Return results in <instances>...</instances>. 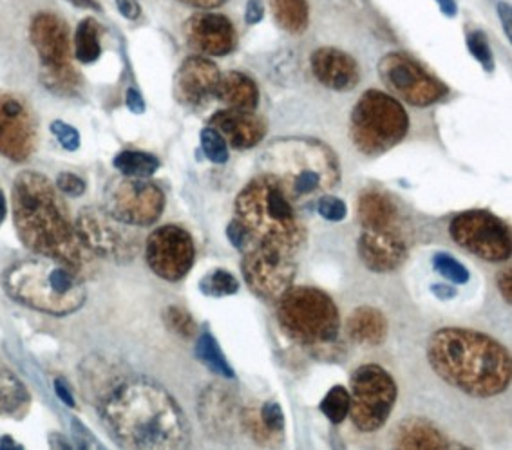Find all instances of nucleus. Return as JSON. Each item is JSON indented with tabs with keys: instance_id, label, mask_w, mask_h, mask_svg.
<instances>
[{
	"instance_id": "obj_1",
	"label": "nucleus",
	"mask_w": 512,
	"mask_h": 450,
	"mask_svg": "<svg viewBox=\"0 0 512 450\" xmlns=\"http://www.w3.org/2000/svg\"><path fill=\"white\" fill-rule=\"evenodd\" d=\"M105 429L124 449H185L189 423L163 387L136 378L116 385L100 404Z\"/></svg>"
},
{
	"instance_id": "obj_2",
	"label": "nucleus",
	"mask_w": 512,
	"mask_h": 450,
	"mask_svg": "<svg viewBox=\"0 0 512 450\" xmlns=\"http://www.w3.org/2000/svg\"><path fill=\"white\" fill-rule=\"evenodd\" d=\"M427 358L444 382L469 396L491 398L511 385V353L480 331L438 329L429 338Z\"/></svg>"
},
{
	"instance_id": "obj_3",
	"label": "nucleus",
	"mask_w": 512,
	"mask_h": 450,
	"mask_svg": "<svg viewBox=\"0 0 512 450\" xmlns=\"http://www.w3.org/2000/svg\"><path fill=\"white\" fill-rule=\"evenodd\" d=\"M11 203L17 234L29 250L66 264L75 272L82 266L84 244L49 179L38 172H20L13 181Z\"/></svg>"
},
{
	"instance_id": "obj_4",
	"label": "nucleus",
	"mask_w": 512,
	"mask_h": 450,
	"mask_svg": "<svg viewBox=\"0 0 512 450\" xmlns=\"http://www.w3.org/2000/svg\"><path fill=\"white\" fill-rule=\"evenodd\" d=\"M236 221L245 226L254 246H268L295 255L306 239L303 221L292 199L270 174H259L236 197Z\"/></svg>"
},
{
	"instance_id": "obj_5",
	"label": "nucleus",
	"mask_w": 512,
	"mask_h": 450,
	"mask_svg": "<svg viewBox=\"0 0 512 450\" xmlns=\"http://www.w3.org/2000/svg\"><path fill=\"white\" fill-rule=\"evenodd\" d=\"M266 174L283 187L290 199L332 190L339 183V161L324 143L312 140L274 141L265 154Z\"/></svg>"
},
{
	"instance_id": "obj_6",
	"label": "nucleus",
	"mask_w": 512,
	"mask_h": 450,
	"mask_svg": "<svg viewBox=\"0 0 512 450\" xmlns=\"http://www.w3.org/2000/svg\"><path fill=\"white\" fill-rule=\"evenodd\" d=\"M4 288L11 299L51 315H69L86 300L84 284L75 270L58 261H24L4 273Z\"/></svg>"
},
{
	"instance_id": "obj_7",
	"label": "nucleus",
	"mask_w": 512,
	"mask_h": 450,
	"mask_svg": "<svg viewBox=\"0 0 512 450\" xmlns=\"http://www.w3.org/2000/svg\"><path fill=\"white\" fill-rule=\"evenodd\" d=\"M277 319L286 335L304 347L321 349L339 338V310L332 297L317 288L292 286L279 299Z\"/></svg>"
},
{
	"instance_id": "obj_8",
	"label": "nucleus",
	"mask_w": 512,
	"mask_h": 450,
	"mask_svg": "<svg viewBox=\"0 0 512 450\" xmlns=\"http://www.w3.org/2000/svg\"><path fill=\"white\" fill-rule=\"evenodd\" d=\"M409 116L397 98L370 89L350 116V138L364 156H380L406 138Z\"/></svg>"
},
{
	"instance_id": "obj_9",
	"label": "nucleus",
	"mask_w": 512,
	"mask_h": 450,
	"mask_svg": "<svg viewBox=\"0 0 512 450\" xmlns=\"http://www.w3.org/2000/svg\"><path fill=\"white\" fill-rule=\"evenodd\" d=\"M397 402V384L386 369L375 364L361 366L351 375L350 414L362 432L382 429Z\"/></svg>"
},
{
	"instance_id": "obj_10",
	"label": "nucleus",
	"mask_w": 512,
	"mask_h": 450,
	"mask_svg": "<svg viewBox=\"0 0 512 450\" xmlns=\"http://www.w3.org/2000/svg\"><path fill=\"white\" fill-rule=\"evenodd\" d=\"M75 230L87 250L113 263H129L140 250L138 235L105 208H84L76 217Z\"/></svg>"
},
{
	"instance_id": "obj_11",
	"label": "nucleus",
	"mask_w": 512,
	"mask_h": 450,
	"mask_svg": "<svg viewBox=\"0 0 512 450\" xmlns=\"http://www.w3.org/2000/svg\"><path fill=\"white\" fill-rule=\"evenodd\" d=\"M449 232L458 246L487 263H502L511 257V230L491 212H464L453 219Z\"/></svg>"
},
{
	"instance_id": "obj_12",
	"label": "nucleus",
	"mask_w": 512,
	"mask_h": 450,
	"mask_svg": "<svg viewBox=\"0 0 512 450\" xmlns=\"http://www.w3.org/2000/svg\"><path fill=\"white\" fill-rule=\"evenodd\" d=\"M379 75L391 93L413 107L437 104L447 94L446 85L404 53H389L382 58Z\"/></svg>"
},
{
	"instance_id": "obj_13",
	"label": "nucleus",
	"mask_w": 512,
	"mask_h": 450,
	"mask_svg": "<svg viewBox=\"0 0 512 450\" xmlns=\"http://www.w3.org/2000/svg\"><path fill=\"white\" fill-rule=\"evenodd\" d=\"M104 208L129 226L156 223L165 210V196L158 185L143 179H116L105 190Z\"/></svg>"
},
{
	"instance_id": "obj_14",
	"label": "nucleus",
	"mask_w": 512,
	"mask_h": 450,
	"mask_svg": "<svg viewBox=\"0 0 512 450\" xmlns=\"http://www.w3.org/2000/svg\"><path fill=\"white\" fill-rule=\"evenodd\" d=\"M292 257L294 255L261 244L248 248L241 263L248 288L261 299H281L294 282L295 264Z\"/></svg>"
},
{
	"instance_id": "obj_15",
	"label": "nucleus",
	"mask_w": 512,
	"mask_h": 450,
	"mask_svg": "<svg viewBox=\"0 0 512 450\" xmlns=\"http://www.w3.org/2000/svg\"><path fill=\"white\" fill-rule=\"evenodd\" d=\"M145 259L160 279L181 281L194 266L196 246L187 230L176 225L162 226L149 235Z\"/></svg>"
},
{
	"instance_id": "obj_16",
	"label": "nucleus",
	"mask_w": 512,
	"mask_h": 450,
	"mask_svg": "<svg viewBox=\"0 0 512 450\" xmlns=\"http://www.w3.org/2000/svg\"><path fill=\"white\" fill-rule=\"evenodd\" d=\"M37 145L35 120L24 102L10 93H0V154L8 160L26 161Z\"/></svg>"
},
{
	"instance_id": "obj_17",
	"label": "nucleus",
	"mask_w": 512,
	"mask_h": 450,
	"mask_svg": "<svg viewBox=\"0 0 512 450\" xmlns=\"http://www.w3.org/2000/svg\"><path fill=\"white\" fill-rule=\"evenodd\" d=\"M187 44L209 57H225L238 44V33L234 24L219 13H196L183 28Z\"/></svg>"
},
{
	"instance_id": "obj_18",
	"label": "nucleus",
	"mask_w": 512,
	"mask_h": 450,
	"mask_svg": "<svg viewBox=\"0 0 512 450\" xmlns=\"http://www.w3.org/2000/svg\"><path fill=\"white\" fill-rule=\"evenodd\" d=\"M221 71L203 57H189L174 76V96L185 107H201L216 94Z\"/></svg>"
},
{
	"instance_id": "obj_19",
	"label": "nucleus",
	"mask_w": 512,
	"mask_h": 450,
	"mask_svg": "<svg viewBox=\"0 0 512 450\" xmlns=\"http://www.w3.org/2000/svg\"><path fill=\"white\" fill-rule=\"evenodd\" d=\"M359 255L371 272L388 273L397 270L408 257V246L399 228L362 230Z\"/></svg>"
},
{
	"instance_id": "obj_20",
	"label": "nucleus",
	"mask_w": 512,
	"mask_h": 450,
	"mask_svg": "<svg viewBox=\"0 0 512 450\" xmlns=\"http://www.w3.org/2000/svg\"><path fill=\"white\" fill-rule=\"evenodd\" d=\"M31 44L37 49L42 67L69 66V29L55 13H38L29 28Z\"/></svg>"
},
{
	"instance_id": "obj_21",
	"label": "nucleus",
	"mask_w": 512,
	"mask_h": 450,
	"mask_svg": "<svg viewBox=\"0 0 512 450\" xmlns=\"http://www.w3.org/2000/svg\"><path fill=\"white\" fill-rule=\"evenodd\" d=\"M210 127L238 150L252 149L259 145L268 129L265 118H261L254 111H241L230 107L214 114L210 118Z\"/></svg>"
},
{
	"instance_id": "obj_22",
	"label": "nucleus",
	"mask_w": 512,
	"mask_h": 450,
	"mask_svg": "<svg viewBox=\"0 0 512 450\" xmlns=\"http://www.w3.org/2000/svg\"><path fill=\"white\" fill-rule=\"evenodd\" d=\"M313 76L332 91H351L361 80V71L355 62L341 49L321 47L312 55Z\"/></svg>"
},
{
	"instance_id": "obj_23",
	"label": "nucleus",
	"mask_w": 512,
	"mask_h": 450,
	"mask_svg": "<svg viewBox=\"0 0 512 450\" xmlns=\"http://www.w3.org/2000/svg\"><path fill=\"white\" fill-rule=\"evenodd\" d=\"M201 423L203 427L216 434L218 438L230 434L234 429V418H236V402L234 396L228 393V389L221 385H210L201 393L200 405Z\"/></svg>"
},
{
	"instance_id": "obj_24",
	"label": "nucleus",
	"mask_w": 512,
	"mask_h": 450,
	"mask_svg": "<svg viewBox=\"0 0 512 450\" xmlns=\"http://www.w3.org/2000/svg\"><path fill=\"white\" fill-rule=\"evenodd\" d=\"M346 331L355 344L377 347L388 337V319L377 308L361 306L348 317Z\"/></svg>"
},
{
	"instance_id": "obj_25",
	"label": "nucleus",
	"mask_w": 512,
	"mask_h": 450,
	"mask_svg": "<svg viewBox=\"0 0 512 450\" xmlns=\"http://www.w3.org/2000/svg\"><path fill=\"white\" fill-rule=\"evenodd\" d=\"M393 445L397 449H447L449 441L424 418H406L395 429Z\"/></svg>"
},
{
	"instance_id": "obj_26",
	"label": "nucleus",
	"mask_w": 512,
	"mask_h": 450,
	"mask_svg": "<svg viewBox=\"0 0 512 450\" xmlns=\"http://www.w3.org/2000/svg\"><path fill=\"white\" fill-rule=\"evenodd\" d=\"M359 221L362 230H386L397 228L399 210L393 199L379 190H366L359 197Z\"/></svg>"
},
{
	"instance_id": "obj_27",
	"label": "nucleus",
	"mask_w": 512,
	"mask_h": 450,
	"mask_svg": "<svg viewBox=\"0 0 512 450\" xmlns=\"http://www.w3.org/2000/svg\"><path fill=\"white\" fill-rule=\"evenodd\" d=\"M214 96L230 109L241 111H256L259 104V89L256 82L239 71H230L227 75L221 76Z\"/></svg>"
},
{
	"instance_id": "obj_28",
	"label": "nucleus",
	"mask_w": 512,
	"mask_h": 450,
	"mask_svg": "<svg viewBox=\"0 0 512 450\" xmlns=\"http://www.w3.org/2000/svg\"><path fill=\"white\" fill-rule=\"evenodd\" d=\"M31 396L17 376L0 369V416L22 418L28 413Z\"/></svg>"
},
{
	"instance_id": "obj_29",
	"label": "nucleus",
	"mask_w": 512,
	"mask_h": 450,
	"mask_svg": "<svg viewBox=\"0 0 512 450\" xmlns=\"http://www.w3.org/2000/svg\"><path fill=\"white\" fill-rule=\"evenodd\" d=\"M274 19L286 33L301 35L308 28L310 10L306 0H272Z\"/></svg>"
},
{
	"instance_id": "obj_30",
	"label": "nucleus",
	"mask_w": 512,
	"mask_h": 450,
	"mask_svg": "<svg viewBox=\"0 0 512 450\" xmlns=\"http://www.w3.org/2000/svg\"><path fill=\"white\" fill-rule=\"evenodd\" d=\"M114 169L125 178H151L160 169V160L140 150H124L114 158Z\"/></svg>"
},
{
	"instance_id": "obj_31",
	"label": "nucleus",
	"mask_w": 512,
	"mask_h": 450,
	"mask_svg": "<svg viewBox=\"0 0 512 450\" xmlns=\"http://www.w3.org/2000/svg\"><path fill=\"white\" fill-rule=\"evenodd\" d=\"M102 26L95 19L82 20L75 31V57L82 64H93L102 55Z\"/></svg>"
},
{
	"instance_id": "obj_32",
	"label": "nucleus",
	"mask_w": 512,
	"mask_h": 450,
	"mask_svg": "<svg viewBox=\"0 0 512 450\" xmlns=\"http://www.w3.org/2000/svg\"><path fill=\"white\" fill-rule=\"evenodd\" d=\"M196 357L200 358L201 364H205L216 375L225 376V378L236 376L234 369L228 364L227 357L223 355L218 340L209 329H205L196 342Z\"/></svg>"
},
{
	"instance_id": "obj_33",
	"label": "nucleus",
	"mask_w": 512,
	"mask_h": 450,
	"mask_svg": "<svg viewBox=\"0 0 512 450\" xmlns=\"http://www.w3.org/2000/svg\"><path fill=\"white\" fill-rule=\"evenodd\" d=\"M42 84L58 96H75L82 85L78 71L71 66L42 67Z\"/></svg>"
},
{
	"instance_id": "obj_34",
	"label": "nucleus",
	"mask_w": 512,
	"mask_h": 450,
	"mask_svg": "<svg viewBox=\"0 0 512 450\" xmlns=\"http://www.w3.org/2000/svg\"><path fill=\"white\" fill-rule=\"evenodd\" d=\"M201 293L209 297H228L236 295L239 291V282L232 273L227 270H212L200 281Z\"/></svg>"
},
{
	"instance_id": "obj_35",
	"label": "nucleus",
	"mask_w": 512,
	"mask_h": 450,
	"mask_svg": "<svg viewBox=\"0 0 512 450\" xmlns=\"http://www.w3.org/2000/svg\"><path fill=\"white\" fill-rule=\"evenodd\" d=\"M324 416L332 423H342L350 414V393L346 387L335 385L328 394L324 396L323 402L319 405Z\"/></svg>"
},
{
	"instance_id": "obj_36",
	"label": "nucleus",
	"mask_w": 512,
	"mask_h": 450,
	"mask_svg": "<svg viewBox=\"0 0 512 450\" xmlns=\"http://www.w3.org/2000/svg\"><path fill=\"white\" fill-rule=\"evenodd\" d=\"M257 420L268 443L277 440V436L285 431V414L277 402H266L261 409H257Z\"/></svg>"
},
{
	"instance_id": "obj_37",
	"label": "nucleus",
	"mask_w": 512,
	"mask_h": 450,
	"mask_svg": "<svg viewBox=\"0 0 512 450\" xmlns=\"http://www.w3.org/2000/svg\"><path fill=\"white\" fill-rule=\"evenodd\" d=\"M201 149L212 163L223 165L228 161L227 141L212 127H207V129L201 131Z\"/></svg>"
},
{
	"instance_id": "obj_38",
	"label": "nucleus",
	"mask_w": 512,
	"mask_h": 450,
	"mask_svg": "<svg viewBox=\"0 0 512 450\" xmlns=\"http://www.w3.org/2000/svg\"><path fill=\"white\" fill-rule=\"evenodd\" d=\"M165 324L171 331L183 338H192L196 335V322L192 319L189 311L183 310L180 306H169L163 313Z\"/></svg>"
},
{
	"instance_id": "obj_39",
	"label": "nucleus",
	"mask_w": 512,
	"mask_h": 450,
	"mask_svg": "<svg viewBox=\"0 0 512 450\" xmlns=\"http://www.w3.org/2000/svg\"><path fill=\"white\" fill-rule=\"evenodd\" d=\"M433 266H435V270L442 277H446L447 281L455 282V284L469 282V270L460 261H456L455 257H451V255H435Z\"/></svg>"
},
{
	"instance_id": "obj_40",
	"label": "nucleus",
	"mask_w": 512,
	"mask_h": 450,
	"mask_svg": "<svg viewBox=\"0 0 512 450\" xmlns=\"http://www.w3.org/2000/svg\"><path fill=\"white\" fill-rule=\"evenodd\" d=\"M467 47L471 51V55L482 64L487 73H493L494 71V57L491 46H489V40L485 37L482 31H471L467 35Z\"/></svg>"
},
{
	"instance_id": "obj_41",
	"label": "nucleus",
	"mask_w": 512,
	"mask_h": 450,
	"mask_svg": "<svg viewBox=\"0 0 512 450\" xmlns=\"http://www.w3.org/2000/svg\"><path fill=\"white\" fill-rule=\"evenodd\" d=\"M317 212L324 217L326 221L339 223L344 221V217L348 214V208L344 205V201L335 196H323L317 201Z\"/></svg>"
},
{
	"instance_id": "obj_42",
	"label": "nucleus",
	"mask_w": 512,
	"mask_h": 450,
	"mask_svg": "<svg viewBox=\"0 0 512 450\" xmlns=\"http://www.w3.org/2000/svg\"><path fill=\"white\" fill-rule=\"evenodd\" d=\"M71 431H73L75 447H78V449H104L102 443L93 436V432L89 431L78 418L71 420Z\"/></svg>"
},
{
	"instance_id": "obj_43",
	"label": "nucleus",
	"mask_w": 512,
	"mask_h": 450,
	"mask_svg": "<svg viewBox=\"0 0 512 450\" xmlns=\"http://www.w3.org/2000/svg\"><path fill=\"white\" fill-rule=\"evenodd\" d=\"M51 132L60 141V145L66 150H76L80 147V134L75 127L67 125L66 122L51 123Z\"/></svg>"
},
{
	"instance_id": "obj_44",
	"label": "nucleus",
	"mask_w": 512,
	"mask_h": 450,
	"mask_svg": "<svg viewBox=\"0 0 512 450\" xmlns=\"http://www.w3.org/2000/svg\"><path fill=\"white\" fill-rule=\"evenodd\" d=\"M86 181L73 172H62L57 178V188L66 196L78 197L86 192Z\"/></svg>"
},
{
	"instance_id": "obj_45",
	"label": "nucleus",
	"mask_w": 512,
	"mask_h": 450,
	"mask_svg": "<svg viewBox=\"0 0 512 450\" xmlns=\"http://www.w3.org/2000/svg\"><path fill=\"white\" fill-rule=\"evenodd\" d=\"M228 241L234 244L238 250L241 252H247L248 248H252L254 243H252V239H250V235H248L247 230H245V226L241 225L239 221H232L227 228Z\"/></svg>"
},
{
	"instance_id": "obj_46",
	"label": "nucleus",
	"mask_w": 512,
	"mask_h": 450,
	"mask_svg": "<svg viewBox=\"0 0 512 450\" xmlns=\"http://www.w3.org/2000/svg\"><path fill=\"white\" fill-rule=\"evenodd\" d=\"M265 17V6L261 0H248L245 10V22L247 24H259Z\"/></svg>"
},
{
	"instance_id": "obj_47",
	"label": "nucleus",
	"mask_w": 512,
	"mask_h": 450,
	"mask_svg": "<svg viewBox=\"0 0 512 450\" xmlns=\"http://www.w3.org/2000/svg\"><path fill=\"white\" fill-rule=\"evenodd\" d=\"M116 6L127 20H136L142 15V8L136 0H116Z\"/></svg>"
},
{
	"instance_id": "obj_48",
	"label": "nucleus",
	"mask_w": 512,
	"mask_h": 450,
	"mask_svg": "<svg viewBox=\"0 0 512 450\" xmlns=\"http://www.w3.org/2000/svg\"><path fill=\"white\" fill-rule=\"evenodd\" d=\"M125 102H127V107H129V111L133 114H143L145 113V100H143L142 94L138 89H129L127 91V96H125Z\"/></svg>"
},
{
	"instance_id": "obj_49",
	"label": "nucleus",
	"mask_w": 512,
	"mask_h": 450,
	"mask_svg": "<svg viewBox=\"0 0 512 450\" xmlns=\"http://www.w3.org/2000/svg\"><path fill=\"white\" fill-rule=\"evenodd\" d=\"M496 8H498V15H500V20H502L503 31H505V35H507V38L511 40V4H507V2H498V6H496Z\"/></svg>"
},
{
	"instance_id": "obj_50",
	"label": "nucleus",
	"mask_w": 512,
	"mask_h": 450,
	"mask_svg": "<svg viewBox=\"0 0 512 450\" xmlns=\"http://www.w3.org/2000/svg\"><path fill=\"white\" fill-rule=\"evenodd\" d=\"M498 288H500V291H502L503 299L507 300V302L511 304V268L503 270V272H500V275H498Z\"/></svg>"
},
{
	"instance_id": "obj_51",
	"label": "nucleus",
	"mask_w": 512,
	"mask_h": 450,
	"mask_svg": "<svg viewBox=\"0 0 512 450\" xmlns=\"http://www.w3.org/2000/svg\"><path fill=\"white\" fill-rule=\"evenodd\" d=\"M55 391H57L58 398H60L67 407H75V398H73L69 387H67L62 380H55Z\"/></svg>"
},
{
	"instance_id": "obj_52",
	"label": "nucleus",
	"mask_w": 512,
	"mask_h": 450,
	"mask_svg": "<svg viewBox=\"0 0 512 450\" xmlns=\"http://www.w3.org/2000/svg\"><path fill=\"white\" fill-rule=\"evenodd\" d=\"M180 2L192 6V8H200V10H214L221 4H225L227 0H180Z\"/></svg>"
},
{
	"instance_id": "obj_53",
	"label": "nucleus",
	"mask_w": 512,
	"mask_h": 450,
	"mask_svg": "<svg viewBox=\"0 0 512 450\" xmlns=\"http://www.w3.org/2000/svg\"><path fill=\"white\" fill-rule=\"evenodd\" d=\"M431 290L437 295L438 299L451 300L456 297L455 288H451V286H447V284H435Z\"/></svg>"
},
{
	"instance_id": "obj_54",
	"label": "nucleus",
	"mask_w": 512,
	"mask_h": 450,
	"mask_svg": "<svg viewBox=\"0 0 512 450\" xmlns=\"http://www.w3.org/2000/svg\"><path fill=\"white\" fill-rule=\"evenodd\" d=\"M438 6H440V10L442 13L446 15V17H456V11H458V6H456L455 0H437Z\"/></svg>"
},
{
	"instance_id": "obj_55",
	"label": "nucleus",
	"mask_w": 512,
	"mask_h": 450,
	"mask_svg": "<svg viewBox=\"0 0 512 450\" xmlns=\"http://www.w3.org/2000/svg\"><path fill=\"white\" fill-rule=\"evenodd\" d=\"M71 4H75L78 8H82V10H95L100 11V4L96 2V0H69Z\"/></svg>"
},
{
	"instance_id": "obj_56",
	"label": "nucleus",
	"mask_w": 512,
	"mask_h": 450,
	"mask_svg": "<svg viewBox=\"0 0 512 450\" xmlns=\"http://www.w3.org/2000/svg\"><path fill=\"white\" fill-rule=\"evenodd\" d=\"M0 449H22V445H19L17 441L11 440L10 436H4V438L0 440Z\"/></svg>"
},
{
	"instance_id": "obj_57",
	"label": "nucleus",
	"mask_w": 512,
	"mask_h": 450,
	"mask_svg": "<svg viewBox=\"0 0 512 450\" xmlns=\"http://www.w3.org/2000/svg\"><path fill=\"white\" fill-rule=\"evenodd\" d=\"M6 212H8V207H6V197H4L2 190H0V223L6 219Z\"/></svg>"
}]
</instances>
